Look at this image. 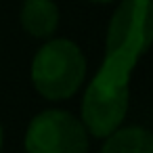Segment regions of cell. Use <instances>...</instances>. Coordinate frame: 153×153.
I'll use <instances>...</instances> for the list:
<instances>
[{
    "mask_svg": "<svg viewBox=\"0 0 153 153\" xmlns=\"http://www.w3.org/2000/svg\"><path fill=\"white\" fill-rule=\"evenodd\" d=\"M132 67L105 59L84 90L80 105V122L88 136L105 138L120 128L128 113Z\"/></svg>",
    "mask_w": 153,
    "mask_h": 153,
    "instance_id": "6da1fadb",
    "label": "cell"
},
{
    "mask_svg": "<svg viewBox=\"0 0 153 153\" xmlns=\"http://www.w3.org/2000/svg\"><path fill=\"white\" fill-rule=\"evenodd\" d=\"M86 69V57L74 40L53 38L36 51L30 65V80L46 101H65L82 88Z\"/></svg>",
    "mask_w": 153,
    "mask_h": 153,
    "instance_id": "7a4b0ae2",
    "label": "cell"
},
{
    "mask_svg": "<svg viewBox=\"0 0 153 153\" xmlns=\"http://www.w3.org/2000/svg\"><path fill=\"white\" fill-rule=\"evenodd\" d=\"M153 38L151 0H122L105 38V59L134 69Z\"/></svg>",
    "mask_w": 153,
    "mask_h": 153,
    "instance_id": "3957f363",
    "label": "cell"
},
{
    "mask_svg": "<svg viewBox=\"0 0 153 153\" xmlns=\"http://www.w3.org/2000/svg\"><path fill=\"white\" fill-rule=\"evenodd\" d=\"M25 153H88L90 140L80 117L65 109H44L25 130Z\"/></svg>",
    "mask_w": 153,
    "mask_h": 153,
    "instance_id": "277c9868",
    "label": "cell"
},
{
    "mask_svg": "<svg viewBox=\"0 0 153 153\" xmlns=\"http://www.w3.org/2000/svg\"><path fill=\"white\" fill-rule=\"evenodd\" d=\"M19 21L32 38H53L59 27V7L55 0H25Z\"/></svg>",
    "mask_w": 153,
    "mask_h": 153,
    "instance_id": "5b68a950",
    "label": "cell"
},
{
    "mask_svg": "<svg viewBox=\"0 0 153 153\" xmlns=\"http://www.w3.org/2000/svg\"><path fill=\"white\" fill-rule=\"evenodd\" d=\"M101 153H153V136L143 126H120L103 138Z\"/></svg>",
    "mask_w": 153,
    "mask_h": 153,
    "instance_id": "8992f818",
    "label": "cell"
},
{
    "mask_svg": "<svg viewBox=\"0 0 153 153\" xmlns=\"http://www.w3.org/2000/svg\"><path fill=\"white\" fill-rule=\"evenodd\" d=\"M2 145H4V130H2V124H0V151H2Z\"/></svg>",
    "mask_w": 153,
    "mask_h": 153,
    "instance_id": "52a82bcc",
    "label": "cell"
},
{
    "mask_svg": "<svg viewBox=\"0 0 153 153\" xmlns=\"http://www.w3.org/2000/svg\"><path fill=\"white\" fill-rule=\"evenodd\" d=\"M90 2H97V4H107V2H113V0H90Z\"/></svg>",
    "mask_w": 153,
    "mask_h": 153,
    "instance_id": "ba28073f",
    "label": "cell"
}]
</instances>
